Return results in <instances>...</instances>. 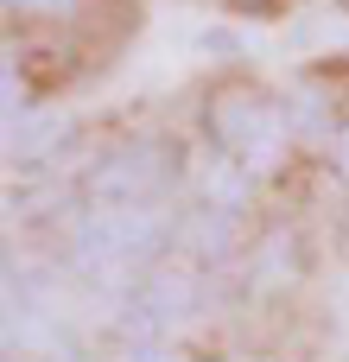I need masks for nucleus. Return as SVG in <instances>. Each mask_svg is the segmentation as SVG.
<instances>
[{"label": "nucleus", "mask_w": 349, "mask_h": 362, "mask_svg": "<svg viewBox=\"0 0 349 362\" xmlns=\"http://www.w3.org/2000/svg\"><path fill=\"white\" fill-rule=\"evenodd\" d=\"M203 127H210V140H216L223 159H242L248 172H267L273 153H280L286 115H273L261 89L223 83V89H210V102H203Z\"/></svg>", "instance_id": "1"}, {"label": "nucleus", "mask_w": 349, "mask_h": 362, "mask_svg": "<svg viewBox=\"0 0 349 362\" xmlns=\"http://www.w3.org/2000/svg\"><path fill=\"white\" fill-rule=\"evenodd\" d=\"M178 165L159 140H134L121 153H108L89 178H83V197L89 204H165Z\"/></svg>", "instance_id": "2"}, {"label": "nucleus", "mask_w": 349, "mask_h": 362, "mask_svg": "<svg viewBox=\"0 0 349 362\" xmlns=\"http://www.w3.org/2000/svg\"><path fill=\"white\" fill-rule=\"evenodd\" d=\"M191 305H197V280H191L184 267L159 261V267H146V274L127 286V331H134L140 344H159V331L178 325Z\"/></svg>", "instance_id": "3"}, {"label": "nucleus", "mask_w": 349, "mask_h": 362, "mask_svg": "<svg viewBox=\"0 0 349 362\" xmlns=\"http://www.w3.org/2000/svg\"><path fill=\"white\" fill-rule=\"evenodd\" d=\"M178 248H184L191 261H229V248H235V210L197 204V210L178 223Z\"/></svg>", "instance_id": "4"}, {"label": "nucleus", "mask_w": 349, "mask_h": 362, "mask_svg": "<svg viewBox=\"0 0 349 362\" xmlns=\"http://www.w3.org/2000/svg\"><path fill=\"white\" fill-rule=\"evenodd\" d=\"M197 191H203V204L210 210H248V197H254V172L242 165V159H216L203 178H197Z\"/></svg>", "instance_id": "5"}, {"label": "nucleus", "mask_w": 349, "mask_h": 362, "mask_svg": "<svg viewBox=\"0 0 349 362\" xmlns=\"http://www.w3.org/2000/svg\"><path fill=\"white\" fill-rule=\"evenodd\" d=\"M292 274H299V242H292V235H267V242L254 248V267H248L254 293H280Z\"/></svg>", "instance_id": "6"}, {"label": "nucleus", "mask_w": 349, "mask_h": 362, "mask_svg": "<svg viewBox=\"0 0 349 362\" xmlns=\"http://www.w3.org/2000/svg\"><path fill=\"white\" fill-rule=\"evenodd\" d=\"M57 140H64V121H32V127H13V159L38 165V159H45Z\"/></svg>", "instance_id": "7"}, {"label": "nucleus", "mask_w": 349, "mask_h": 362, "mask_svg": "<svg viewBox=\"0 0 349 362\" xmlns=\"http://www.w3.org/2000/svg\"><path fill=\"white\" fill-rule=\"evenodd\" d=\"M13 6H25V13H51V19H70L83 0H13Z\"/></svg>", "instance_id": "8"}, {"label": "nucleus", "mask_w": 349, "mask_h": 362, "mask_svg": "<svg viewBox=\"0 0 349 362\" xmlns=\"http://www.w3.org/2000/svg\"><path fill=\"white\" fill-rule=\"evenodd\" d=\"M121 362H178V356H172L165 344H127V350H121Z\"/></svg>", "instance_id": "9"}, {"label": "nucleus", "mask_w": 349, "mask_h": 362, "mask_svg": "<svg viewBox=\"0 0 349 362\" xmlns=\"http://www.w3.org/2000/svg\"><path fill=\"white\" fill-rule=\"evenodd\" d=\"M331 159H337V172L349 178V121L337 127V134H331Z\"/></svg>", "instance_id": "10"}, {"label": "nucleus", "mask_w": 349, "mask_h": 362, "mask_svg": "<svg viewBox=\"0 0 349 362\" xmlns=\"http://www.w3.org/2000/svg\"><path fill=\"white\" fill-rule=\"evenodd\" d=\"M229 6H242V13H267L273 0H229Z\"/></svg>", "instance_id": "11"}]
</instances>
